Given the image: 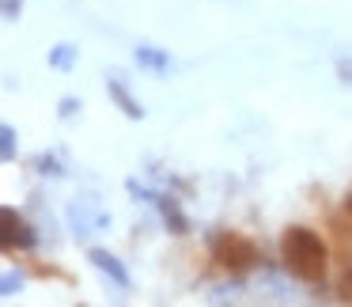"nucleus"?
Here are the masks:
<instances>
[{"label":"nucleus","instance_id":"nucleus-5","mask_svg":"<svg viewBox=\"0 0 352 307\" xmlns=\"http://www.w3.org/2000/svg\"><path fill=\"white\" fill-rule=\"evenodd\" d=\"M152 201L160 205L163 220H167V228L175 231V235H186V231H190V220H186V216H182V209L175 205V198H160V193H155Z\"/></svg>","mask_w":352,"mask_h":307},{"label":"nucleus","instance_id":"nucleus-12","mask_svg":"<svg viewBox=\"0 0 352 307\" xmlns=\"http://www.w3.org/2000/svg\"><path fill=\"white\" fill-rule=\"evenodd\" d=\"M38 167L46 171V175H61V167H57L54 160H46V156H42V160H38Z\"/></svg>","mask_w":352,"mask_h":307},{"label":"nucleus","instance_id":"nucleus-8","mask_svg":"<svg viewBox=\"0 0 352 307\" xmlns=\"http://www.w3.org/2000/svg\"><path fill=\"white\" fill-rule=\"evenodd\" d=\"M72 61H76V50H72V46H57L54 54H50V65H54V69H61V72H69Z\"/></svg>","mask_w":352,"mask_h":307},{"label":"nucleus","instance_id":"nucleus-2","mask_svg":"<svg viewBox=\"0 0 352 307\" xmlns=\"http://www.w3.org/2000/svg\"><path fill=\"white\" fill-rule=\"evenodd\" d=\"M208 251H212L216 266L235 273V277L261 266V246L254 243V239L239 235V231H212V235H208Z\"/></svg>","mask_w":352,"mask_h":307},{"label":"nucleus","instance_id":"nucleus-9","mask_svg":"<svg viewBox=\"0 0 352 307\" xmlns=\"http://www.w3.org/2000/svg\"><path fill=\"white\" fill-rule=\"evenodd\" d=\"M0 140H4V145H0L4 160H16V129H12V125H4V129H0Z\"/></svg>","mask_w":352,"mask_h":307},{"label":"nucleus","instance_id":"nucleus-6","mask_svg":"<svg viewBox=\"0 0 352 307\" xmlns=\"http://www.w3.org/2000/svg\"><path fill=\"white\" fill-rule=\"evenodd\" d=\"M107 92H110V99H114L118 107L125 110V118H144V110H140V103L133 99L129 92H125V84H122V80H110V84H107Z\"/></svg>","mask_w":352,"mask_h":307},{"label":"nucleus","instance_id":"nucleus-14","mask_svg":"<svg viewBox=\"0 0 352 307\" xmlns=\"http://www.w3.org/2000/svg\"><path fill=\"white\" fill-rule=\"evenodd\" d=\"M344 216H349V224H352V193L344 198Z\"/></svg>","mask_w":352,"mask_h":307},{"label":"nucleus","instance_id":"nucleus-11","mask_svg":"<svg viewBox=\"0 0 352 307\" xmlns=\"http://www.w3.org/2000/svg\"><path fill=\"white\" fill-rule=\"evenodd\" d=\"M31 273L34 277H57V281H69V273H61V269H54V266H31Z\"/></svg>","mask_w":352,"mask_h":307},{"label":"nucleus","instance_id":"nucleus-3","mask_svg":"<svg viewBox=\"0 0 352 307\" xmlns=\"http://www.w3.org/2000/svg\"><path fill=\"white\" fill-rule=\"evenodd\" d=\"M0 224H4V251L16 254V251H31L38 243V235L31 231V224L16 213V209H4L0 213Z\"/></svg>","mask_w":352,"mask_h":307},{"label":"nucleus","instance_id":"nucleus-4","mask_svg":"<svg viewBox=\"0 0 352 307\" xmlns=\"http://www.w3.org/2000/svg\"><path fill=\"white\" fill-rule=\"evenodd\" d=\"M87 258H91V262H95V269H99V273H107L110 281L118 284V288H129V273H125V266H122V262H118L110 251H99V246H95V251L87 254Z\"/></svg>","mask_w":352,"mask_h":307},{"label":"nucleus","instance_id":"nucleus-7","mask_svg":"<svg viewBox=\"0 0 352 307\" xmlns=\"http://www.w3.org/2000/svg\"><path fill=\"white\" fill-rule=\"evenodd\" d=\"M137 61L144 65V69H160V72L167 69V57H163L160 50H152V46H140L137 50Z\"/></svg>","mask_w":352,"mask_h":307},{"label":"nucleus","instance_id":"nucleus-1","mask_svg":"<svg viewBox=\"0 0 352 307\" xmlns=\"http://www.w3.org/2000/svg\"><path fill=\"white\" fill-rule=\"evenodd\" d=\"M280 262L296 281L303 284H322L329 269V246L322 243L318 231L303 228V224H292L280 235Z\"/></svg>","mask_w":352,"mask_h":307},{"label":"nucleus","instance_id":"nucleus-10","mask_svg":"<svg viewBox=\"0 0 352 307\" xmlns=\"http://www.w3.org/2000/svg\"><path fill=\"white\" fill-rule=\"evenodd\" d=\"M337 296H341L344 304H352V266H344V273L337 277Z\"/></svg>","mask_w":352,"mask_h":307},{"label":"nucleus","instance_id":"nucleus-13","mask_svg":"<svg viewBox=\"0 0 352 307\" xmlns=\"http://www.w3.org/2000/svg\"><path fill=\"white\" fill-rule=\"evenodd\" d=\"M72 110H76V99H61V118H72Z\"/></svg>","mask_w":352,"mask_h":307}]
</instances>
